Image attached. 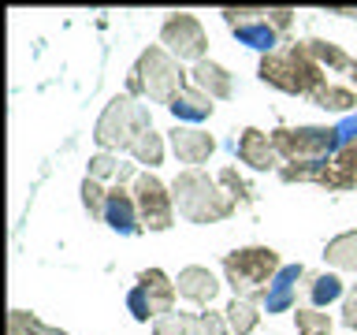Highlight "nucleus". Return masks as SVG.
Returning a JSON list of instances; mask_svg holds the SVG:
<instances>
[{
	"instance_id": "obj_1",
	"label": "nucleus",
	"mask_w": 357,
	"mask_h": 335,
	"mask_svg": "<svg viewBox=\"0 0 357 335\" xmlns=\"http://www.w3.org/2000/svg\"><path fill=\"white\" fill-rule=\"evenodd\" d=\"M172 198L190 223H212V220H223L234 212V198L223 194L216 179H208L205 172H197V168L175 175Z\"/></svg>"
},
{
	"instance_id": "obj_2",
	"label": "nucleus",
	"mask_w": 357,
	"mask_h": 335,
	"mask_svg": "<svg viewBox=\"0 0 357 335\" xmlns=\"http://www.w3.org/2000/svg\"><path fill=\"white\" fill-rule=\"evenodd\" d=\"M268 86L283 89V94H298V97H312L317 89H324V71L312 56L294 45V49H283V52H272L261 60V71Z\"/></svg>"
},
{
	"instance_id": "obj_3",
	"label": "nucleus",
	"mask_w": 357,
	"mask_h": 335,
	"mask_svg": "<svg viewBox=\"0 0 357 335\" xmlns=\"http://www.w3.org/2000/svg\"><path fill=\"white\" fill-rule=\"evenodd\" d=\"M279 253L268 250V246H245V250H234L223 257V272H227V283L234 287L238 298H264L268 290L264 283L272 287V279L279 276Z\"/></svg>"
},
{
	"instance_id": "obj_4",
	"label": "nucleus",
	"mask_w": 357,
	"mask_h": 335,
	"mask_svg": "<svg viewBox=\"0 0 357 335\" xmlns=\"http://www.w3.org/2000/svg\"><path fill=\"white\" fill-rule=\"evenodd\" d=\"M186 71L178 67V60H172L160 45H149L142 56H138V67H134V75H130V94H149L153 100H172L183 94V78Z\"/></svg>"
},
{
	"instance_id": "obj_5",
	"label": "nucleus",
	"mask_w": 357,
	"mask_h": 335,
	"mask_svg": "<svg viewBox=\"0 0 357 335\" xmlns=\"http://www.w3.org/2000/svg\"><path fill=\"white\" fill-rule=\"evenodd\" d=\"M145 131H153L149 108L134 105L130 97H116L105 112H100L93 138H97V145H105V149H130Z\"/></svg>"
},
{
	"instance_id": "obj_6",
	"label": "nucleus",
	"mask_w": 357,
	"mask_h": 335,
	"mask_svg": "<svg viewBox=\"0 0 357 335\" xmlns=\"http://www.w3.org/2000/svg\"><path fill=\"white\" fill-rule=\"evenodd\" d=\"M272 142L283 156H290L298 164H309V161H328L339 149L342 138L335 127H298V131H275Z\"/></svg>"
},
{
	"instance_id": "obj_7",
	"label": "nucleus",
	"mask_w": 357,
	"mask_h": 335,
	"mask_svg": "<svg viewBox=\"0 0 357 335\" xmlns=\"http://www.w3.org/2000/svg\"><path fill=\"white\" fill-rule=\"evenodd\" d=\"M160 41L172 49L178 60H205V49H208V38H205V27L190 15V11H172L167 22L160 27Z\"/></svg>"
},
{
	"instance_id": "obj_8",
	"label": "nucleus",
	"mask_w": 357,
	"mask_h": 335,
	"mask_svg": "<svg viewBox=\"0 0 357 335\" xmlns=\"http://www.w3.org/2000/svg\"><path fill=\"white\" fill-rule=\"evenodd\" d=\"M172 194L156 175H138L134 179V205H138V220L149 231H167L172 228Z\"/></svg>"
},
{
	"instance_id": "obj_9",
	"label": "nucleus",
	"mask_w": 357,
	"mask_h": 335,
	"mask_svg": "<svg viewBox=\"0 0 357 335\" xmlns=\"http://www.w3.org/2000/svg\"><path fill=\"white\" fill-rule=\"evenodd\" d=\"M223 19H227V27L238 34V41H245L250 49H261L272 56L279 34L272 30V22H268V11H253V8H227L223 11Z\"/></svg>"
},
{
	"instance_id": "obj_10",
	"label": "nucleus",
	"mask_w": 357,
	"mask_h": 335,
	"mask_svg": "<svg viewBox=\"0 0 357 335\" xmlns=\"http://www.w3.org/2000/svg\"><path fill=\"white\" fill-rule=\"evenodd\" d=\"M275 156H279V149H275V142L268 138L264 131L245 127L238 134V161L242 164L257 168V172H268V168H275Z\"/></svg>"
},
{
	"instance_id": "obj_11",
	"label": "nucleus",
	"mask_w": 357,
	"mask_h": 335,
	"mask_svg": "<svg viewBox=\"0 0 357 335\" xmlns=\"http://www.w3.org/2000/svg\"><path fill=\"white\" fill-rule=\"evenodd\" d=\"M138 287H142V295L149 298V306H153V317H167V313H175L172 306H175V283L167 279L160 268H145V272H138Z\"/></svg>"
},
{
	"instance_id": "obj_12",
	"label": "nucleus",
	"mask_w": 357,
	"mask_h": 335,
	"mask_svg": "<svg viewBox=\"0 0 357 335\" xmlns=\"http://www.w3.org/2000/svg\"><path fill=\"white\" fill-rule=\"evenodd\" d=\"M175 290H178L183 298L197 302V306H208V302L216 298L220 283H216V276H212L208 268L190 265V268H183V272H178V279H175Z\"/></svg>"
},
{
	"instance_id": "obj_13",
	"label": "nucleus",
	"mask_w": 357,
	"mask_h": 335,
	"mask_svg": "<svg viewBox=\"0 0 357 335\" xmlns=\"http://www.w3.org/2000/svg\"><path fill=\"white\" fill-rule=\"evenodd\" d=\"M172 149H175V156L183 164H205L208 156H212V149H216V142L208 138L205 131H186V127H175L172 131Z\"/></svg>"
},
{
	"instance_id": "obj_14",
	"label": "nucleus",
	"mask_w": 357,
	"mask_h": 335,
	"mask_svg": "<svg viewBox=\"0 0 357 335\" xmlns=\"http://www.w3.org/2000/svg\"><path fill=\"white\" fill-rule=\"evenodd\" d=\"M105 220H108V228L112 231H119V234H134L138 231V205H134V194H127L123 186L116 190H108V205H105Z\"/></svg>"
},
{
	"instance_id": "obj_15",
	"label": "nucleus",
	"mask_w": 357,
	"mask_h": 335,
	"mask_svg": "<svg viewBox=\"0 0 357 335\" xmlns=\"http://www.w3.org/2000/svg\"><path fill=\"white\" fill-rule=\"evenodd\" d=\"M190 75H194V86L205 97H212V100H227L234 94V82H231L227 67H220V64H212V60H201Z\"/></svg>"
},
{
	"instance_id": "obj_16",
	"label": "nucleus",
	"mask_w": 357,
	"mask_h": 335,
	"mask_svg": "<svg viewBox=\"0 0 357 335\" xmlns=\"http://www.w3.org/2000/svg\"><path fill=\"white\" fill-rule=\"evenodd\" d=\"M301 272H305L301 265L279 268V276L272 279V287H268V295H264V309L268 313H283V309L294 306V283L301 279Z\"/></svg>"
},
{
	"instance_id": "obj_17",
	"label": "nucleus",
	"mask_w": 357,
	"mask_h": 335,
	"mask_svg": "<svg viewBox=\"0 0 357 335\" xmlns=\"http://www.w3.org/2000/svg\"><path fill=\"white\" fill-rule=\"evenodd\" d=\"M167 108H172L175 119H194L197 123V119L212 116V97H205L201 89H183V94H178Z\"/></svg>"
},
{
	"instance_id": "obj_18",
	"label": "nucleus",
	"mask_w": 357,
	"mask_h": 335,
	"mask_svg": "<svg viewBox=\"0 0 357 335\" xmlns=\"http://www.w3.org/2000/svg\"><path fill=\"white\" fill-rule=\"evenodd\" d=\"M324 261L335 268H346V272H357V231L335 234L328 242V250H324Z\"/></svg>"
},
{
	"instance_id": "obj_19",
	"label": "nucleus",
	"mask_w": 357,
	"mask_h": 335,
	"mask_svg": "<svg viewBox=\"0 0 357 335\" xmlns=\"http://www.w3.org/2000/svg\"><path fill=\"white\" fill-rule=\"evenodd\" d=\"M153 335H205V324H201V317H190V313H167V317L156 320Z\"/></svg>"
},
{
	"instance_id": "obj_20",
	"label": "nucleus",
	"mask_w": 357,
	"mask_h": 335,
	"mask_svg": "<svg viewBox=\"0 0 357 335\" xmlns=\"http://www.w3.org/2000/svg\"><path fill=\"white\" fill-rule=\"evenodd\" d=\"M257 320H261V313L253 309L250 298H234L231 306H227V328L234 335H250L257 328Z\"/></svg>"
},
{
	"instance_id": "obj_21",
	"label": "nucleus",
	"mask_w": 357,
	"mask_h": 335,
	"mask_svg": "<svg viewBox=\"0 0 357 335\" xmlns=\"http://www.w3.org/2000/svg\"><path fill=\"white\" fill-rule=\"evenodd\" d=\"M301 49H305L317 64L339 67V71H342V67H354V64H350V56H346L339 45H331V41H317V38H312V41H301Z\"/></svg>"
},
{
	"instance_id": "obj_22",
	"label": "nucleus",
	"mask_w": 357,
	"mask_h": 335,
	"mask_svg": "<svg viewBox=\"0 0 357 335\" xmlns=\"http://www.w3.org/2000/svg\"><path fill=\"white\" fill-rule=\"evenodd\" d=\"M130 156H134L138 164H149V168H156V164L164 161V142H160V134H156V131H145L142 138L130 145Z\"/></svg>"
},
{
	"instance_id": "obj_23",
	"label": "nucleus",
	"mask_w": 357,
	"mask_h": 335,
	"mask_svg": "<svg viewBox=\"0 0 357 335\" xmlns=\"http://www.w3.org/2000/svg\"><path fill=\"white\" fill-rule=\"evenodd\" d=\"M331 164H335V172H339V179H342V190H354L357 186V138L346 142Z\"/></svg>"
},
{
	"instance_id": "obj_24",
	"label": "nucleus",
	"mask_w": 357,
	"mask_h": 335,
	"mask_svg": "<svg viewBox=\"0 0 357 335\" xmlns=\"http://www.w3.org/2000/svg\"><path fill=\"white\" fill-rule=\"evenodd\" d=\"M312 100H317L320 108H331V112H346V108L357 105L354 89H342V86H324V89L312 94Z\"/></svg>"
},
{
	"instance_id": "obj_25",
	"label": "nucleus",
	"mask_w": 357,
	"mask_h": 335,
	"mask_svg": "<svg viewBox=\"0 0 357 335\" xmlns=\"http://www.w3.org/2000/svg\"><path fill=\"white\" fill-rule=\"evenodd\" d=\"M294 324H298V335H328L331 332V317L328 313H317V309H298Z\"/></svg>"
},
{
	"instance_id": "obj_26",
	"label": "nucleus",
	"mask_w": 357,
	"mask_h": 335,
	"mask_svg": "<svg viewBox=\"0 0 357 335\" xmlns=\"http://www.w3.org/2000/svg\"><path fill=\"white\" fill-rule=\"evenodd\" d=\"M312 302H317V306H328V302H335L342 295V279L339 276H317L312 279Z\"/></svg>"
},
{
	"instance_id": "obj_27",
	"label": "nucleus",
	"mask_w": 357,
	"mask_h": 335,
	"mask_svg": "<svg viewBox=\"0 0 357 335\" xmlns=\"http://www.w3.org/2000/svg\"><path fill=\"white\" fill-rule=\"evenodd\" d=\"M82 205L89 209V216H105V205H108V194L100 190L97 179H89V175L82 183Z\"/></svg>"
},
{
	"instance_id": "obj_28",
	"label": "nucleus",
	"mask_w": 357,
	"mask_h": 335,
	"mask_svg": "<svg viewBox=\"0 0 357 335\" xmlns=\"http://www.w3.org/2000/svg\"><path fill=\"white\" fill-rule=\"evenodd\" d=\"M112 172L119 175V164H116V156H112V153H97L93 161H89V179H97V183L105 175H112Z\"/></svg>"
},
{
	"instance_id": "obj_29",
	"label": "nucleus",
	"mask_w": 357,
	"mask_h": 335,
	"mask_svg": "<svg viewBox=\"0 0 357 335\" xmlns=\"http://www.w3.org/2000/svg\"><path fill=\"white\" fill-rule=\"evenodd\" d=\"M127 306L134 313V320H149L153 317V306H149V298L142 295V287H134L130 295H127Z\"/></svg>"
},
{
	"instance_id": "obj_30",
	"label": "nucleus",
	"mask_w": 357,
	"mask_h": 335,
	"mask_svg": "<svg viewBox=\"0 0 357 335\" xmlns=\"http://www.w3.org/2000/svg\"><path fill=\"white\" fill-rule=\"evenodd\" d=\"M268 22H272L275 34H283L290 22H294V11H290V8H272V11H268Z\"/></svg>"
},
{
	"instance_id": "obj_31",
	"label": "nucleus",
	"mask_w": 357,
	"mask_h": 335,
	"mask_svg": "<svg viewBox=\"0 0 357 335\" xmlns=\"http://www.w3.org/2000/svg\"><path fill=\"white\" fill-rule=\"evenodd\" d=\"M201 324H205V335H227V332H223V320L212 317V313H205V317H201Z\"/></svg>"
},
{
	"instance_id": "obj_32",
	"label": "nucleus",
	"mask_w": 357,
	"mask_h": 335,
	"mask_svg": "<svg viewBox=\"0 0 357 335\" xmlns=\"http://www.w3.org/2000/svg\"><path fill=\"white\" fill-rule=\"evenodd\" d=\"M11 335H22V332H19V328H15V324H11Z\"/></svg>"
},
{
	"instance_id": "obj_33",
	"label": "nucleus",
	"mask_w": 357,
	"mask_h": 335,
	"mask_svg": "<svg viewBox=\"0 0 357 335\" xmlns=\"http://www.w3.org/2000/svg\"><path fill=\"white\" fill-rule=\"evenodd\" d=\"M350 71H354V82H357V64H354V67H350Z\"/></svg>"
},
{
	"instance_id": "obj_34",
	"label": "nucleus",
	"mask_w": 357,
	"mask_h": 335,
	"mask_svg": "<svg viewBox=\"0 0 357 335\" xmlns=\"http://www.w3.org/2000/svg\"><path fill=\"white\" fill-rule=\"evenodd\" d=\"M354 298H357V287H354Z\"/></svg>"
}]
</instances>
